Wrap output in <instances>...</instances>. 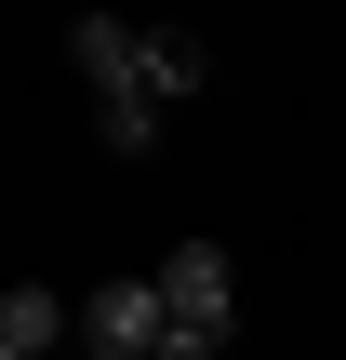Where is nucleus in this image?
<instances>
[{"mask_svg":"<svg viewBox=\"0 0 346 360\" xmlns=\"http://www.w3.org/2000/svg\"><path fill=\"white\" fill-rule=\"evenodd\" d=\"M93 134H107L120 160H160V107H93Z\"/></svg>","mask_w":346,"mask_h":360,"instance_id":"5","label":"nucleus"},{"mask_svg":"<svg viewBox=\"0 0 346 360\" xmlns=\"http://www.w3.org/2000/svg\"><path fill=\"white\" fill-rule=\"evenodd\" d=\"M160 347H173V294H160V267L80 294V360H160Z\"/></svg>","mask_w":346,"mask_h":360,"instance_id":"2","label":"nucleus"},{"mask_svg":"<svg viewBox=\"0 0 346 360\" xmlns=\"http://www.w3.org/2000/svg\"><path fill=\"white\" fill-rule=\"evenodd\" d=\"M67 334H80V307H67V294H40V281H13V294H0V360H53Z\"/></svg>","mask_w":346,"mask_h":360,"instance_id":"4","label":"nucleus"},{"mask_svg":"<svg viewBox=\"0 0 346 360\" xmlns=\"http://www.w3.org/2000/svg\"><path fill=\"white\" fill-rule=\"evenodd\" d=\"M200 80H213V40H200V27H147V40H133V94H147L160 120H173Z\"/></svg>","mask_w":346,"mask_h":360,"instance_id":"3","label":"nucleus"},{"mask_svg":"<svg viewBox=\"0 0 346 360\" xmlns=\"http://www.w3.org/2000/svg\"><path fill=\"white\" fill-rule=\"evenodd\" d=\"M160 294H173V347L160 360H227V334H240V254L227 240H173Z\"/></svg>","mask_w":346,"mask_h":360,"instance_id":"1","label":"nucleus"}]
</instances>
